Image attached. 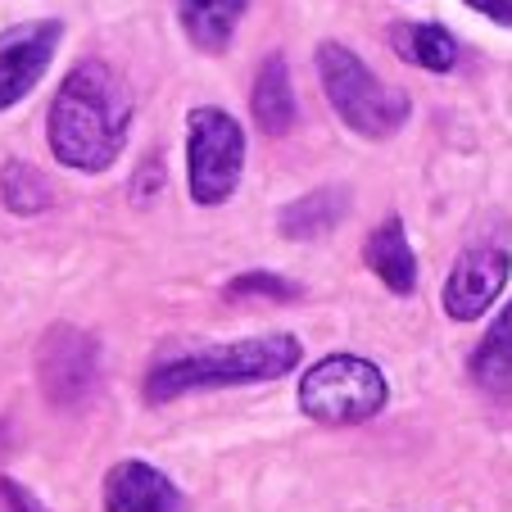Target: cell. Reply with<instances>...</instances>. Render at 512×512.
<instances>
[{
  "label": "cell",
  "mask_w": 512,
  "mask_h": 512,
  "mask_svg": "<svg viewBox=\"0 0 512 512\" xmlns=\"http://www.w3.org/2000/svg\"><path fill=\"white\" fill-rule=\"evenodd\" d=\"M132 100L105 64H78L50 105V150L64 168L105 173L127 145Z\"/></svg>",
  "instance_id": "obj_1"
},
{
  "label": "cell",
  "mask_w": 512,
  "mask_h": 512,
  "mask_svg": "<svg viewBox=\"0 0 512 512\" xmlns=\"http://www.w3.org/2000/svg\"><path fill=\"white\" fill-rule=\"evenodd\" d=\"M300 358H304L300 340L286 336V331L232 340V345H209V349H195V354H177V358L155 363L150 377H145V395L155 399V404H168V399L191 395V390L277 381L286 372H295Z\"/></svg>",
  "instance_id": "obj_2"
},
{
  "label": "cell",
  "mask_w": 512,
  "mask_h": 512,
  "mask_svg": "<svg viewBox=\"0 0 512 512\" xmlns=\"http://www.w3.org/2000/svg\"><path fill=\"white\" fill-rule=\"evenodd\" d=\"M318 78L327 91L331 109L340 114V123H349L358 136H395L408 123V96L358 64L354 50L336 46H318Z\"/></svg>",
  "instance_id": "obj_3"
},
{
  "label": "cell",
  "mask_w": 512,
  "mask_h": 512,
  "mask_svg": "<svg viewBox=\"0 0 512 512\" xmlns=\"http://www.w3.org/2000/svg\"><path fill=\"white\" fill-rule=\"evenodd\" d=\"M386 377L358 354H327L300 377V408L322 426H358L386 408Z\"/></svg>",
  "instance_id": "obj_4"
},
{
  "label": "cell",
  "mask_w": 512,
  "mask_h": 512,
  "mask_svg": "<svg viewBox=\"0 0 512 512\" xmlns=\"http://www.w3.org/2000/svg\"><path fill=\"white\" fill-rule=\"evenodd\" d=\"M186 168L195 204H223L245 168V132L223 109H195L186 118Z\"/></svg>",
  "instance_id": "obj_5"
},
{
  "label": "cell",
  "mask_w": 512,
  "mask_h": 512,
  "mask_svg": "<svg viewBox=\"0 0 512 512\" xmlns=\"http://www.w3.org/2000/svg\"><path fill=\"white\" fill-rule=\"evenodd\" d=\"M37 377H41V390L50 395V404L59 408L82 404L91 395V386H96V345H91L87 331H73V327L50 331L37 354Z\"/></svg>",
  "instance_id": "obj_6"
},
{
  "label": "cell",
  "mask_w": 512,
  "mask_h": 512,
  "mask_svg": "<svg viewBox=\"0 0 512 512\" xmlns=\"http://www.w3.org/2000/svg\"><path fill=\"white\" fill-rule=\"evenodd\" d=\"M59 23L46 19V23H19V28L0 32V109L19 105L37 78L46 73L50 55L59 46Z\"/></svg>",
  "instance_id": "obj_7"
},
{
  "label": "cell",
  "mask_w": 512,
  "mask_h": 512,
  "mask_svg": "<svg viewBox=\"0 0 512 512\" xmlns=\"http://www.w3.org/2000/svg\"><path fill=\"white\" fill-rule=\"evenodd\" d=\"M508 272H512V259L494 245H476V250L458 254L454 272L445 281V313L454 322H476L494 300L499 290L508 286Z\"/></svg>",
  "instance_id": "obj_8"
},
{
  "label": "cell",
  "mask_w": 512,
  "mask_h": 512,
  "mask_svg": "<svg viewBox=\"0 0 512 512\" xmlns=\"http://www.w3.org/2000/svg\"><path fill=\"white\" fill-rule=\"evenodd\" d=\"M105 508L109 512H186V494L150 463H114L105 472Z\"/></svg>",
  "instance_id": "obj_9"
},
{
  "label": "cell",
  "mask_w": 512,
  "mask_h": 512,
  "mask_svg": "<svg viewBox=\"0 0 512 512\" xmlns=\"http://www.w3.org/2000/svg\"><path fill=\"white\" fill-rule=\"evenodd\" d=\"M363 259H368V268L377 272L395 295H413L417 290V259H413V245H408V232L399 218H386V223L368 236Z\"/></svg>",
  "instance_id": "obj_10"
},
{
  "label": "cell",
  "mask_w": 512,
  "mask_h": 512,
  "mask_svg": "<svg viewBox=\"0 0 512 512\" xmlns=\"http://www.w3.org/2000/svg\"><path fill=\"white\" fill-rule=\"evenodd\" d=\"M472 381L485 395H512V300L503 304V313L494 318V327L481 336L472 354Z\"/></svg>",
  "instance_id": "obj_11"
},
{
  "label": "cell",
  "mask_w": 512,
  "mask_h": 512,
  "mask_svg": "<svg viewBox=\"0 0 512 512\" xmlns=\"http://www.w3.org/2000/svg\"><path fill=\"white\" fill-rule=\"evenodd\" d=\"M250 109L259 118V127L268 136H281L290 132L295 123V91H290V78H286V59L281 55H268L254 78V96H250Z\"/></svg>",
  "instance_id": "obj_12"
},
{
  "label": "cell",
  "mask_w": 512,
  "mask_h": 512,
  "mask_svg": "<svg viewBox=\"0 0 512 512\" xmlns=\"http://www.w3.org/2000/svg\"><path fill=\"white\" fill-rule=\"evenodd\" d=\"M182 5V28L200 50H223L232 41L250 0H177Z\"/></svg>",
  "instance_id": "obj_13"
},
{
  "label": "cell",
  "mask_w": 512,
  "mask_h": 512,
  "mask_svg": "<svg viewBox=\"0 0 512 512\" xmlns=\"http://www.w3.org/2000/svg\"><path fill=\"white\" fill-rule=\"evenodd\" d=\"M390 41L408 64L426 68V73H445L458 64V41L440 23H404V28L390 32Z\"/></svg>",
  "instance_id": "obj_14"
},
{
  "label": "cell",
  "mask_w": 512,
  "mask_h": 512,
  "mask_svg": "<svg viewBox=\"0 0 512 512\" xmlns=\"http://www.w3.org/2000/svg\"><path fill=\"white\" fill-rule=\"evenodd\" d=\"M345 209H349L345 191H313V195H304V200H295V204L281 209V236H290V241L322 236L345 218Z\"/></svg>",
  "instance_id": "obj_15"
},
{
  "label": "cell",
  "mask_w": 512,
  "mask_h": 512,
  "mask_svg": "<svg viewBox=\"0 0 512 512\" xmlns=\"http://www.w3.org/2000/svg\"><path fill=\"white\" fill-rule=\"evenodd\" d=\"M0 195H5V204H10L14 213L28 218V213H41L50 204V182L32 164L10 159V164L0 168Z\"/></svg>",
  "instance_id": "obj_16"
},
{
  "label": "cell",
  "mask_w": 512,
  "mask_h": 512,
  "mask_svg": "<svg viewBox=\"0 0 512 512\" xmlns=\"http://www.w3.org/2000/svg\"><path fill=\"white\" fill-rule=\"evenodd\" d=\"M227 295H232V300H245V295H259V300H295L300 286L272 277V272H245V277H236L232 286H227Z\"/></svg>",
  "instance_id": "obj_17"
},
{
  "label": "cell",
  "mask_w": 512,
  "mask_h": 512,
  "mask_svg": "<svg viewBox=\"0 0 512 512\" xmlns=\"http://www.w3.org/2000/svg\"><path fill=\"white\" fill-rule=\"evenodd\" d=\"M0 512H50V508L28 490V485L0 476Z\"/></svg>",
  "instance_id": "obj_18"
},
{
  "label": "cell",
  "mask_w": 512,
  "mask_h": 512,
  "mask_svg": "<svg viewBox=\"0 0 512 512\" xmlns=\"http://www.w3.org/2000/svg\"><path fill=\"white\" fill-rule=\"evenodd\" d=\"M472 10H481V14H490L494 23H508L512 28V0H467Z\"/></svg>",
  "instance_id": "obj_19"
},
{
  "label": "cell",
  "mask_w": 512,
  "mask_h": 512,
  "mask_svg": "<svg viewBox=\"0 0 512 512\" xmlns=\"http://www.w3.org/2000/svg\"><path fill=\"white\" fill-rule=\"evenodd\" d=\"M5 454H10V426L0 422V458H5Z\"/></svg>",
  "instance_id": "obj_20"
}]
</instances>
